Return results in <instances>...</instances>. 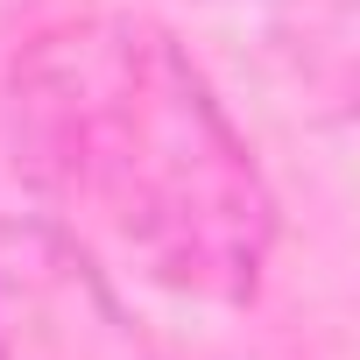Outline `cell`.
Masks as SVG:
<instances>
[{"instance_id": "cell-1", "label": "cell", "mask_w": 360, "mask_h": 360, "mask_svg": "<svg viewBox=\"0 0 360 360\" xmlns=\"http://www.w3.org/2000/svg\"><path fill=\"white\" fill-rule=\"evenodd\" d=\"M15 169L64 240L99 269L191 304H248L276 198L205 71L134 15H85L36 36L8 71Z\"/></svg>"}, {"instance_id": "cell-2", "label": "cell", "mask_w": 360, "mask_h": 360, "mask_svg": "<svg viewBox=\"0 0 360 360\" xmlns=\"http://www.w3.org/2000/svg\"><path fill=\"white\" fill-rule=\"evenodd\" d=\"M0 360H155L106 269L50 219L0 226Z\"/></svg>"}]
</instances>
